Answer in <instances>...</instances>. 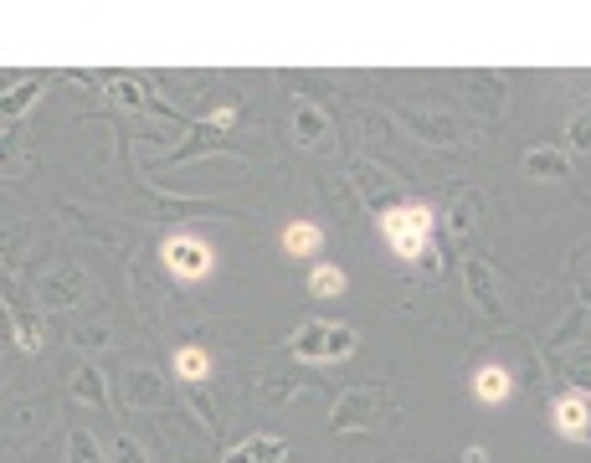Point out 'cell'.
<instances>
[{
  "label": "cell",
  "mask_w": 591,
  "mask_h": 463,
  "mask_svg": "<svg viewBox=\"0 0 591 463\" xmlns=\"http://www.w3.org/2000/svg\"><path fill=\"white\" fill-rule=\"evenodd\" d=\"M375 222H381V238H386V247L402 263H417L427 274H442V253H438V242H432V227H438L432 206L402 201V206H391L386 217H375Z\"/></svg>",
  "instance_id": "1"
},
{
  "label": "cell",
  "mask_w": 591,
  "mask_h": 463,
  "mask_svg": "<svg viewBox=\"0 0 591 463\" xmlns=\"http://www.w3.org/2000/svg\"><path fill=\"white\" fill-rule=\"evenodd\" d=\"M381 423H396V402H391L381 386H355L335 402L329 412V428L335 432H360V428H381Z\"/></svg>",
  "instance_id": "2"
},
{
  "label": "cell",
  "mask_w": 591,
  "mask_h": 463,
  "mask_svg": "<svg viewBox=\"0 0 591 463\" xmlns=\"http://www.w3.org/2000/svg\"><path fill=\"white\" fill-rule=\"evenodd\" d=\"M355 350V329L335 325V320H304L299 335H293V356L320 366V360H345Z\"/></svg>",
  "instance_id": "3"
},
{
  "label": "cell",
  "mask_w": 591,
  "mask_h": 463,
  "mask_svg": "<svg viewBox=\"0 0 591 463\" xmlns=\"http://www.w3.org/2000/svg\"><path fill=\"white\" fill-rule=\"evenodd\" d=\"M160 257H165L170 278H181V283H201V278H211V268H217V253H211L201 238H186V232H175V238L160 242Z\"/></svg>",
  "instance_id": "4"
},
{
  "label": "cell",
  "mask_w": 591,
  "mask_h": 463,
  "mask_svg": "<svg viewBox=\"0 0 591 463\" xmlns=\"http://www.w3.org/2000/svg\"><path fill=\"white\" fill-rule=\"evenodd\" d=\"M463 283H468V304L478 309L489 325H509V304H505L499 278H494V268L484 257H468V263H463Z\"/></svg>",
  "instance_id": "5"
},
{
  "label": "cell",
  "mask_w": 591,
  "mask_h": 463,
  "mask_svg": "<svg viewBox=\"0 0 591 463\" xmlns=\"http://www.w3.org/2000/svg\"><path fill=\"white\" fill-rule=\"evenodd\" d=\"M551 428L566 443H587L591 438V392H560L551 402Z\"/></svg>",
  "instance_id": "6"
},
{
  "label": "cell",
  "mask_w": 591,
  "mask_h": 463,
  "mask_svg": "<svg viewBox=\"0 0 591 463\" xmlns=\"http://www.w3.org/2000/svg\"><path fill=\"white\" fill-rule=\"evenodd\" d=\"M396 119H402L412 135L422 139V144H442V150H448V144H457V119H453V114H438V108L402 103V108H396Z\"/></svg>",
  "instance_id": "7"
},
{
  "label": "cell",
  "mask_w": 591,
  "mask_h": 463,
  "mask_svg": "<svg viewBox=\"0 0 591 463\" xmlns=\"http://www.w3.org/2000/svg\"><path fill=\"white\" fill-rule=\"evenodd\" d=\"M355 190H360V201L371 206L375 217H386L391 206H402L396 201V186H391L386 181V171H381V165H375V160H355Z\"/></svg>",
  "instance_id": "8"
},
{
  "label": "cell",
  "mask_w": 591,
  "mask_h": 463,
  "mask_svg": "<svg viewBox=\"0 0 591 463\" xmlns=\"http://www.w3.org/2000/svg\"><path fill=\"white\" fill-rule=\"evenodd\" d=\"M83 289H88L83 268H78V263H57V268L42 278V304L47 309H72L78 299H83Z\"/></svg>",
  "instance_id": "9"
},
{
  "label": "cell",
  "mask_w": 591,
  "mask_h": 463,
  "mask_svg": "<svg viewBox=\"0 0 591 463\" xmlns=\"http://www.w3.org/2000/svg\"><path fill=\"white\" fill-rule=\"evenodd\" d=\"M160 396H165V381H160V371H154V366H135V371L124 377V402H129L135 412L160 407Z\"/></svg>",
  "instance_id": "10"
},
{
  "label": "cell",
  "mask_w": 591,
  "mask_h": 463,
  "mask_svg": "<svg viewBox=\"0 0 591 463\" xmlns=\"http://www.w3.org/2000/svg\"><path fill=\"white\" fill-rule=\"evenodd\" d=\"M293 139L304 150H329V114H324L320 103H299L293 108Z\"/></svg>",
  "instance_id": "11"
},
{
  "label": "cell",
  "mask_w": 591,
  "mask_h": 463,
  "mask_svg": "<svg viewBox=\"0 0 591 463\" xmlns=\"http://www.w3.org/2000/svg\"><path fill=\"white\" fill-rule=\"evenodd\" d=\"M473 396H478V402H484V407H499V402H509V396H514V377H509L505 366H478V371H473Z\"/></svg>",
  "instance_id": "12"
},
{
  "label": "cell",
  "mask_w": 591,
  "mask_h": 463,
  "mask_svg": "<svg viewBox=\"0 0 591 463\" xmlns=\"http://www.w3.org/2000/svg\"><path fill=\"white\" fill-rule=\"evenodd\" d=\"M283 453H288V443L278 438V432H257V438H247V443H236L221 463H283Z\"/></svg>",
  "instance_id": "13"
},
{
  "label": "cell",
  "mask_w": 591,
  "mask_h": 463,
  "mask_svg": "<svg viewBox=\"0 0 591 463\" xmlns=\"http://www.w3.org/2000/svg\"><path fill=\"white\" fill-rule=\"evenodd\" d=\"M524 175H535V181H566L571 165H566V154L551 150V144H530V150H524Z\"/></svg>",
  "instance_id": "14"
},
{
  "label": "cell",
  "mask_w": 591,
  "mask_h": 463,
  "mask_svg": "<svg viewBox=\"0 0 591 463\" xmlns=\"http://www.w3.org/2000/svg\"><path fill=\"white\" fill-rule=\"evenodd\" d=\"M320 247H324L320 222L299 217V222H288V227H283V253H288V257H314Z\"/></svg>",
  "instance_id": "15"
},
{
  "label": "cell",
  "mask_w": 591,
  "mask_h": 463,
  "mask_svg": "<svg viewBox=\"0 0 591 463\" xmlns=\"http://www.w3.org/2000/svg\"><path fill=\"white\" fill-rule=\"evenodd\" d=\"M175 377L186 381V386H201L211 377V350L206 345H181L175 350Z\"/></svg>",
  "instance_id": "16"
},
{
  "label": "cell",
  "mask_w": 591,
  "mask_h": 463,
  "mask_svg": "<svg viewBox=\"0 0 591 463\" xmlns=\"http://www.w3.org/2000/svg\"><path fill=\"white\" fill-rule=\"evenodd\" d=\"M468 88H473L478 114H499L505 108V78L499 72H468Z\"/></svg>",
  "instance_id": "17"
},
{
  "label": "cell",
  "mask_w": 591,
  "mask_h": 463,
  "mask_svg": "<svg viewBox=\"0 0 591 463\" xmlns=\"http://www.w3.org/2000/svg\"><path fill=\"white\" fill-rule=\"evenodd\" d=\"M72 396L78 402H88V407H108V386H103V377H99V366H78L72 371Z\"/></svg>",
  "instance_id": "18"
},
{
  "label": "cell",
  "mask_w": 591,
  "mask_h": 463,
  "mask_svg": "<svg viewBox=\"0 0 591 463\" xmlns=\"http://www.w3.org/2000/svg\"><path fill=\"white\" fill-rule=\"evenodd\" d=\"M309 293H314V299H339V293H345V268L314 263V268H309Z\"/></svg>",
  "instance_id": "19"
},
{
  "label": "cell",
  "mask_w": 591,
  "mask_h": 463,
  "mask_svg": "<svg viewBox=\"0 0 591 463\" xmlns=\"http://www.w3.org/2000/svg\"><path fill=\"white\" fill-rule=\"evenodd\" d=\"M68 463H108L103 459V448H99V438L88 428H72V438H68Z\"/></svg>",
  "instance_id": "20"
},
{
  "label": "cell",
  "mask_w": 591,
  "mask_h": 463,
  "mask_svg": "<svg viewBox=\"0 0 591 463\" xmlns=\"http://www.w3.org/2000/svg\"><path fill=\"white\" fill-rule=\"evenodd\" d=\"M36 93H42V88H36L32 78H26V83H16V88H11V93L0 99V114H5V124H11V119H21V114H26V108H32V103H36Z\"/></svg>",
  "instance_id": "21"
},
{
  "label": "cell",
  "mask_w": 591,
  "mask_h": 463,
  "mask_svg": "<svg viewBox=\"0 0 591 463\" xmlns=\"http://www.w3.org/2000/svg\"><path fill=\"white\" fill-rule=\"evenodd\" d=\"M473 222H478V196L468 190V196H457V201H453V211H448V227H453L457 238H468Z\"/></svg>",
  "instance_id": "22"
},
{
  "label": "cell",
  "mask_w": 591,
  "mask_h": 463,
  "mask_svg": "<svg viewBox=\"0 0 591 463\" xmlns=\"http://www.w3.org/2000/svg\"><path fill=\"white\" fill-rule=\"evenodd\" d=\"M114 99L124 103V108H150V93H144V83H135V78H114Z\"/></svg>",
  "instance_id": "23"
},
{
  "label": "cell",
  "mask_w": 591,
  "mask_h": 463,
  "mask_svg": "<svg viewBox=\"0 0 591 463\" xmlns=\"http://www.w3.org/2000/svg\"><path fill=\"white\" fill-rule=\"evenodd\" d=\"M581 325H587V309L576 304L571 314L560 320V329H556V335H551V350H560V345H571V340H576V329H581Z\"/></svg>",
  "instance_id": "24"
},
{
  "label": "cell",
  "mask_w": 591,
  "mask_h": 463,
  "mask_svg": "<svg viewBox=\"0 0 591 463\" xmlns=\"http://www.w3.org/2000/svg\"><path fill=\"white\" fill-rule=\"evenodd\" d=\"M566 135H571V150L591 154V108H581V114H576V119H571V129H566Z\"/></svg>",
  "instance_id": "25"
},
{
  "label": "cell",
  "mask_w": 591,
  "mask_h": 463,
  "mask_svg": "<svg viewBox=\"0 0 591 463\" xmlns=\"http://www.w3.org/2000/svg\"><path fill=\"white\" fill-rule=\"evenodd\" d=\"M114 463H150V453H144L129 432H118V438H114Z\"/></svg>",
  "instance_id": "26"
},
{
  "label": "cell",
  "mask_w": 591,
  "mask_h": 463,
  "mask_svg": "<svg viewBox=\"0 0 591 463\" xmlns=\"http://www.w3.org/2000/svg\"><path fill=\"white\" fill-rule=\"evenodd\" d=\"M463 463H489V453H484V448L473 443V448H468V453H463Z\"/></svg>",
  "instance_id": "27"
},
{
  "label": "cell",
  "mask_w": 591,
  "mask_h": 463,
  "mask_svg": "<svg viewBox=\"0 0 591 463\" xmlns=\"http://www.w3.org/2000/svg\"><path fill=\"white\" fill-rule=\"evenodd\" d=\"M581 309H591V283H581Z\"/></svg>",
  "instance_id": "28"
}]
</instances>
